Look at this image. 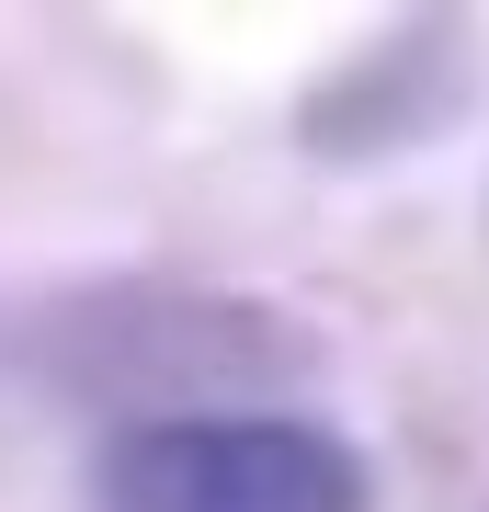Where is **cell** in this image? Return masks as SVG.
I'll return each instance as SVG.
<instances>
[{
  "label": "cell",
  "mask_w": 489,
  "mask_h": 512,
  "mask_svg": "<svg viewBox=\"0 0 489 512\" xmlns=\"http://www.w3.org/2000/svg\"><path fill=\"white\" fill-rule=\"evenodd\" d=\"M364 456L296 410L137 421L103 467V512H364Z\"/></svg>",
  "instance_id": "cell-1"
}]
</instances>
